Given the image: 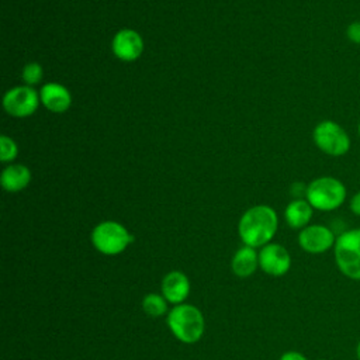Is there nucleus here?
Returning a JSON list of instances; mask_svg holds the SVG:
<instances>
[{
    "label": "nucleus",
    "instance_id": "obj_1",
    "mask_svg": "<svg viewBox=\"0 0 360 360\" xmlns=\"http://www.w3.org/2000/svg\"><path fill=\"white\" fill-rule=\"evenodd\" d=\"M278 228L277 212L270 205H255L239 219L238 232L243 245L263 248L270 243Z\"/></svg>",
    "mask_w": 360,
    "mask_h": 360
},
{
    "label": "nucleus",
    "instance_id": "obj_2",
    "mask_svg": "<svg viewBox=\"0 0 360 360\" xmlns=\"http://www.w3.org/2000/svg\"><path fill=\"white\" fill-rule=\"evenodd\" d=\"M305 200L316 211H336L346 202L347 188L338 177L321 176L307 184Z\"/></svg>",
    "mask_w": 360,
    "mask_h": 360
},
{
    "label": "nucleus",
    "instance_id": "obj_3",
    "mask_svg": "<svg viewBox=\"0 0 360 360\" xmlns=\"http://www.w3.org/2000/svg\"><path fill=\"white\" fill-rule=\"evenodd\" d=\"M170 332L183 343L198 342L205 329V321L202 312L191 304L174 305L166 318Z\"/></svg>",
    "mask_w": 360,
    "mask_h": 360
},
{
    "label": "nucleus",
    "instance_id": "obj_4",
    "mask_svg": "<svg viewBox=\"0 0 360 360\" xmlns=\"http://www.w3.org/2000/svg\"><path fill=\"white\" fill-rule=\"evenodd\" d=\"M333 257L338 270L353 281H360V226L350 228L336 236Z\"/></svg>",
    "mask_w": 360,
    "mask_h": 360
},
{
    "label": "nucleus",
    "instance_id": "obj_5",
    "mask_svg": "<svg viewBox=\"0 0 360 360\" xmlns=\"http://www.w3.org/2000/svg\"><path fill=\"white\" fill-rule=\"evenodd\" d=\"M312 141L322 153L330 158H342L347 155L352 148L349 132L339 122L332 120H322L315 125Z\"/></svg>",
    "mask_w": 360,
    "mask_h": 360
},
{
    "label": "nucleus",
    "instance_id": "obj_6",
    "mask_svg": "<svg viewBox=\"0 0 360 360\" xmlns=\"http://www.w3.org/2000/svg\"><path fill=\"white\" fill-rule=\"evenodd\" d=\"M91 243L97 252L115 256L122 253L134 242L132 233L117 221H103L91 231Z\"/></svg>",
    "mask_w": 360,
    "mask_h": 360
},
{
    "label": "nucleus",
    "instance_id": "obj_7",
    "mask_svg": "<svg viewBox=\"0 0 360 360\" xmlns=\"http://www.w3.org/2000/svg\"><path fill=\"white\" fill-rule=\"evenodd\" d=\"M336 233L332 228L323 224H309L298 233L300 248L311 255H322L333 250Z\"/></svg>",
    "mask_w": 360,
    "mask_h": 360
},
{
    "label": "nucleus",
    "instance_id": "obj_8",
    "mask_svg": "<svg viewBox=\"0 0 360 360\" xmlns=\"http://www.w3.org/2000/svg\"><path fill=\"white\" fill-rule=\"evenodd\" d=\"M39 93L31 86H17L10 89L3 97L4 110L17 118L34 114L39 105Z\"/></svg>",
    "mask_w": 360,
    "mask_h": 360
},
{
    "label": "nucleus",
    "instance_id": "obj_9",
    "mask_svg": "<svg viewBox=\"0 0 360 360\" xmlns=\"http://www.w3.org/2000/svg\"><path fill=\"white\" fill-rule=\"evenodd\" d=\"M259 267L269 276H284L291 267V255L283 245L270 242L260 248Z\"/></svg>",
    "mask_w": 360,
    "mask_h": 360
},
{
    "label": "nucleus",
    "instance_id": "obj_10",
    "mask_svg": "<svg viewBox=\"0 0 360 360\" xmlns=\"http://www.w3.org/2000/svg\"><path fill=\"white\" fill-rule=\"evenodd\" d=\"M111 48H112V53L120 60L132 62L142 55L143 39L136 31L131 28H122L114 35Z\"/></svg>",
    "mask_w": 360,
    "mask_h": 360
},
{
    "label": "nucleus",
    "instance_id": "obj_11",
    "mask_svg": "<svg viewBox=\"0 0 360 360\" xmlns=\"http://www.w3.org/2000/svg\"><path fill=\"white\" fill-rule=\"evenodd\" d=\"M190 288L188 277L179 270L169 271L162 280V295L169 304H183L190 294Z\"/></svg>",
    "mask_w": 360,
    "mask_h": 360
},
{
    "label": "nucleus",
    "instance_id": "obj_12",
    "mask_svg": "<svg viewBox=\"0 0 360 360\" xmlns=\"http://www.w3.org/2000/svg\"><path fill=\"white\" fill-rule=\"evenodd\" d=\"M41 103L52 112H65L72 104L70 91L59 83H46L39 91Z\"/></svg>",
    "mask_w": 360,
    "mask_h": 360
},
{
    "label": "nucleus",
    "instance_id": "obj_13",
    "mask_svg": "<svg viewBox=\"0 0 360 360\" xmlns=\"http://www.w3.org/2000/svg\"><path fill=\"white\" fill-rule=\"evenodd\" d=\"M314 215L312 205L305 198H294L284 210V219L292 229H302L309 225Z\"/></svg>",
    "mask_w": 360,
    "mask_h": 360
},
{
    "label": "nucleus",
    "instance_id": "obj_14",
    "mask_svg": "<svg viewBox=\"0 0 360 360\" xmlns=\"http://www.w3.org/2000/svg\"><path fill=\"white\" fill-rule=\"evenodd\" d=\"M1 187L8 193H17L24 190L31 181V172L27 166L20 163L8 165L1 172Z\"/></svg>",
    "mask_w": 360,
    "mask_h": 360
},
{
    "label": "nucleus",
    "instance_id": "obj_15",
    "mask_svg": "<svg viewBox=\"0 0 360 360\" xmlns=\"http://www.w3.org/2000/svg\"><path fill=\"white\" fill-rule=\"evenodd\" d=\"M259 266V253L255 248L243 245L239 248L231 262V269L238 277L252 276Z\"/></svg>",
    "mask_w": 360,
    "mask_h": 360
},
{
    "label": "nucleus",
    "instance_id": "obj_16",
    "mask_svg": "<svg viewBox=\"0 0 360 360\" xmlns=\"http://www.w3.org/2000/svg\"><path fill=\"white\" fill-rule=\"evenodd\" d=\"M142 309L152 318L162 316L167 312V300L156 292H149L142 298Z\"/></svg>",
    "mask_w": 360,
    "mask_h": 360
},
{
    "label": "nucleus",
    "instance_id": "obj_17",
    "mask_svg": "<svg viewBox=\"0 0 360 360\" xmlns=\"http://www.w3.org/2000/svg\"><path fill=\"white\" fill-rule=\"evenodd\" d=\"M44 69L38 62H30L22 68L21 77L25 83V86L34 87V84H38L42 80Z\"/></svg>",
    "mask_w": 360,
    "mask_h": 360
},
{
    "label": "nucleus",
    "instance_id": "obj_18",
    "mask_svg": "<svg viewBox=\"0 0 360 360\" xmlns=\"http://www.w3.org/2000/svg\"><path fill=\"white\" fill-rule=\"evenodd\" d=\"M17 155H18V148L14 139L7 135H1L0 136V160L4 163L13 162L17 158Z\"/></svg>",
    "mask_w": 360,
    "mask_h": 360
},
{
    "label": "nucleus",
    "instance_id": "obj_19",
    "mask_svg": "<svg viewBox=\"0 0 360 360\" xmlns=\"http://www.w3.org/2000/svg\"><path fill=\"white\" fill-rule=\"evenodd\" d=\"M346 38L349 39V42L354 44V45H360V20L352 21L347 27H346Z\"/></svg>",
    "mask_w": 360,
    "mask_h": 360
},
{
    "label": "nucleus",
    "instance_id": "obj_20",
    "mask_svg": "<svg viewBox=\"0 0 360 360\" xmlns=\"http://www.w3.org/2000/svg\"><path fill=\"white\" fill-rule=\"evenodd\" d=\"M349 211L353 215L360 217V190L350 195V198H349Z\"/></svg>",
    "mask_w": 360,
    "mask_h": 360
},
{
    "label": "nucleus",
    "instance_id": "obj_21",
    "mask_svg": "<svg viewBox=\"0 0 360 360\" xmlns=\"http://www.w3.org/2000/svg\"><path fill=\"white\" fill-rule=\"evenodd\" d=\"M278 360H308V359H307V356H304L302 353H300L297 350H288V352L283 353Z\"/></svg>",
    "mask_w": 360,
    "mask_h": 360
},
{
    "label": "nucleus",
    "instance_id": "obj_22",
    "mask_svg": "<svg viewBox=\"0 0 360 360\" xmlns=\"http://www.w3.org/2000/svg\"><path fill=\"white\" fill-rule=\"evenodd\" d=\"M356 357H357V360H360V339H359V342L356 345Z\"/></svg>",
    "mask_w": 360,
    "mask_h": 360
},
{
    "label": "nucleus",
    "instance_id": "obj_23",
    "mask_svg": "<svg viewBox=\"0 0 360 360\" xmlns=\"http://www.w3.org/2000/svg\"><path fill=\"white\" fill-rule=\"evenodd\" d=\"M357 135H359V139H360V120L357 122Z\"/></svg>",
    "mask_w": 360,
    "mask_h": 360
},
{
    "label": "nucleus",
    "instance_id": "obj_24",
    "mask_svg": "<svg viewBox=\"0 0 360 360\" xmlns=\"http://www.w3.org/2000/svg\"><path fill=\"white\" fill-rule=\"evenodd\" d=\"M321 360H326V359H321Z\"/></svg>",
    "mask_w": 360,
    "mask_h": 360
}]
</instances>
